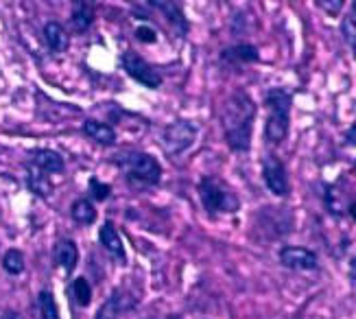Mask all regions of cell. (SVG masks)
<instances>
[{"label": "cell", "instance_id": "cell-1", "mask_svg": "<svg viewBox=\"0 0 356 319\" xmlns=\"http://www.w3.org/2000/svg\"><path fill=\"white\" fill-rule=\"evenodd\" d=\"M254 120H256V103L245 90L232 92L221 110V125L225 142L232 151H245L252 149V136H254Z\"/></svg>", "mask_w": 356, "mask_h": 319}, {"label": "cell", "instance_id": "cell-6", "mask_svg": "<svg viewBox=\"0 0 356 319\" xmlns=\"http://www.w3.org/2000/svg\"><path fill=\"white\" fill-rule=\"evenodd\" d=\"M120 66L125 70L134 81H138L145 88L158 90L162 85V74L156 66H151L145 57H140L134 51H127L120 55Z\"/></svg>", "mask_w": 356, "mask_h": 319}, {"label": "cell", "instance_id": "cell-2", "mask_svg": "<svg viewBox=\"0 0 356 319\" xmlns=\"http://www.w3.org/2000/svg\"><path fill=\"white\" fill-rule=\"evenodd\" d=\"M265 103L269 108V118H267V125H265V138L271 145H280L289 133L293 95L284 88H271L265 97Z\"/></svg>", "mask_w": 356, "mask_h": 319}, {"label": "cell", "instance_id": "cell-4", "mask_svg": "<svg viewBox=\"0 0 356 319\" xmlns=\"http://www.w3.org/2000/svg\"><path fill=\"white\" fill-rule=\"evenodd\" d=\"M114 162L129 179L140 181V184H158L162 177L160 162L143 151H122Z\"/></svg>", "mask_w": 356, "mask_h": 319}, {"label": "cell", "instance_id": "cell-19", "mask_svg": "<svg viewBox=\"0 0 356 319\" xmlns=\"http://www.w3.org/2000/svg\"><path fill=\"white\" fill-rule=\"evenodd\" d=\"M70 217L76 221V223H81V225H90V223H95L97 221V208L92 206L88 199H76L70 208Z\"/></svg>", "mask_w": 356, "mask_h": 319}, {"label": "cell", "instance_id": "cell-7", "mask_svg": "<svg viewBox=\"0 0 356 319\" xmlns=\"http://www.w3.org/2000/svg\"><path fill=\"white\" fill-rule=\"evenodd\" d=\"M262 179H265V186L275 197L291 195V181L286 175V166L277 156H267L262 160Z\"/></svg>", "mask_w": 356, "mask_h": 319}, {"label": "cell", "instance_id": "cell-18", "mask_svg": "<svg viewBox=\"0 0 356 319\" xmlns=\"http://www.w3.org/2000/svg\"><path fill=\"white\" fill-rule=\"evenodd\" d=\"M26 186H29L31 193H35L38 197H49L53 193V184H51L49 175L38 171L35 166L26 171Z\"/></svg>", "mask_w": 356, "mask_h": 319}, {"label": "cell", "instance_id": "cell-22", "mask_svg": "<svg viewBox=\"0 0 356 319\" xmlns=\"http://www.w3.org/2000/svg\"><path fill=\"white\" fill-rule=\"evenodd\" d=\"M70 291H72V297H74L76 304H79V306H88V304L92 302V286H90V282L86 278H76L72 282Z\"/></svg>", "mask_w": 356, "mask_h": 319}, {"label": "cell", "instance_id": "cell-25", "mask_svg": "<svg viewBox=\"0 0 356 319\" xmlns=\"http://www.w3.org/2000/svg\"><path fill=\"white\" fill-rule=\"evenodd\" d=\"M110 193H112V188L107 186L105 181L97 179V177H92V179H90V195L95 197L97 202H105L107 197H110Z\"/></svg>", "mask_w": 356, "mask_h": 319}, {"label": "cell", "instance_id": "cell-29", "mask_svg": "<svg viewBox=\"0 0 356 319\" xmlns=\"http://www.w3.org/2000/svg\"><path fill=\"white\" fill-rule=\"evenodd\" d=\"M348 142H350V145L354 142V127H350V131H348Z\"/></svg>", "mask_w": 356, "mask_h": 319}, {"label": "cell", "instance_id": "cell-16", "mask_svg": "<svg viewBox=\"0 0 356 319\" xmlns=\"http://www.w3.org/2000/svg\"><path fill=\"white\" fill-rule=\"evenodd\" d=\"M70 22L76 33H86L92 22H95V7L90 3H76L70 13Z\"/></svg>", "mask_w": 356, "mask_h": 319}, {"label": "cell", "instance_id": "cell-10", "mask_svg": "<svg viewBox=\"0 0 356 319\" xmlns=\"http://www.w3.org/2000/svg\"><path fill=\"white\" fill-rule=\"evenodd\" d=\"M53 256H55V265L68 273H72L76 263H79V250H76L74 240H70V238H59L55 243Z\"/></svg>", "mask_w": 356, "mask_h": 319}, {"label": "cell", "instance_id": "cell-11", "mask_svg": "<svg viewBox=\"0 0 356 319\" xmlns=\"http://www.w3.org/2000/svg\"><path fill=\"white\" fill-rule=\"evenodd\" d=\"M99 240L101 245L110 252L112 256H116L120 263H125V245H122V238H120V232L114 227V223H103L101 232H99Z\"/></svg>", "mask_w": 356, "mask_h": 319}, {"label": "cell", "instance_id": "cell-23", "mask_svg": "<svg viewBox=\"0 0 356 319\" xmlns=\"http://www.w3.org/2000/svg\"><path fill=\"white\" fill-rule=\"evenodd\" d=\"M118 313H120V295L114 293L103 302V306L99 309L95 319H118Z\"/></svg>", "mask_w": 356, "mask_h": 319}, {"label": "cell", "instance_id": "cell-15", "mask_svg": "<svg viewBox=\"0 0 356 319\" xmlns=\"http://www.w3.org/2000/svg\"><path fill=\"white\" fill-rule=\"evenodd\" d=\"M149 7H158L164 11V18L171 22V26L179 35H186L188 31V22H186V16H184V9L179 3H149Z\"/></svg>", "mask_w": 356, "mask_h": 319}, {"label": "cell", "instance_id": "cell-27", "mask_svg": "<svg viewBox=\"0 0 356 319\" xmlns=\"http://www.w3.org/2000/svg\"><path fill=\"white\" fill-rule=\"evenodd\" d=\"M136 38L149 44V42H156L158 40V33H156V28H151V26H138L136 28Z\"/></svg>", "mask_w": 356, "mask_h": 319}, {"label": "cell", "instance_id": "cell-21", "mask_svg": "<svg viewBox=\"0 0 356 319\" xmlns=\"http://www.w3.org/2000/svg\"><path fill=\"white\" fill-rule=\"evenodd\" d=\"M40 315H42V319H59L55 295L49 291V288H44L40 293Z\"/></svg>", "mask_w": 356, "mask_h": 319}, {"label": "cell", "instance_id": "cell-24", "mask_svg": "<svg viewBox=\"0 0 356 319\" xmlns=\"http://www.w3.org/2000/svg\"><path fill=\"white\" fill-rule=\"evenodd\" d=\"M341 35L348 40L350 49L356 47V11L354 9H350L346 13V18L341 20Z\"/></svg>", "mask_w": 356, "mask_h": 319}, {"label": "cell", "instance_id": "cell-14", "mask_svg": "<svg viewBox=\"0 0 356 319\" xmlns=\"http://www.w3.org/2000/svg\"><path fill=\"white\" fill-rule=\"evenodd\" d=\"M258 49L254 44H238V47H229L221 53V59L227 64H254L258 62Z\"/></svg>", "mask_w": 356, "mask_h": 319}, {"label": "cell", "instance_id": "cell-5", "mask_svg": "<svg viewBox=\"0 0 356 319\" xmlns=\"http://www.w3.org/2000/svg\"><path fill=\"white\" fill-rule=\"evenodd\" d=\"M197 125L193 120H186V118H177L175 123H171L164 133H162V147L168 151L171 156H179L184 154L186 149H191L193 142L197 140Z\"/></svg>", "mask_w": 356, "mask_h": 319}, {"label": "cell", "instance_id": "cell-3", "mask_svg": "<svg viewBox=\"0 0 356 319\" xmlns=\"http://www.w3.org/2000/svg\"><path fill=\"white\" fill-rule=\"evenodd\" d=\"M199 197L210 215H229L238 212L241 199L221 177H204L199 181Z\"/></svg>", "mask_w": 356, "mask_h": 319}, {"label": "cell", "instance_id": "cell-9", "mask_svg": "<svg viewBox=\"0 0 356 319\" xmlns=\"http://www.w3.org/2000/svg\"><path fill=\"white\" fill-rule=\"evenodd\" d=\"M31 162L38 171L46 173V175H57V173H64L66 169V162L61 158L57 151H51V149H35L31 151Z\"/></svg>", "mask_w": 356, "mask_h": 319}, {"label": "cell", "instance_id": "cell-30", "mask_svg": "<svg viewBox=\"0 0 356 319\" xmlns=\"http://www.w3.org/2000/svg\"><path fill=\"white\" fill-rule=\"evenodd\" d=\"M168 319H181V317H177V315H171V317H168Z\"/></svg>", "mask_w": 356, "mask_h": 319}, {"label": "cell", "instance_id": "cell-26", "mask_svg": "<svg viewBox=\"0 0 356 319\" xmlns=\"http://www.w3.org/2000/svg\"><path fill=\"white\" fill-rule=\"evenodd\" d=\"M317 7H321L323 11L328 13V16H339L341 9H343V3H341V0H319Z\"/></svg>", "mask_w": 356, "mask_h": 319}, {"label": "cell", "instance_id": "cell-28", "mask_svg": "<svg viewBox=\"0 0 356 319\" xmlns=\"http://www.w3.org/2000/svg\"><path fill=\"white\" fill-rule=\"evenodd\" d=\"M3 319H22V315L15 313V311H5L3 313Z\"/></svg>", "mask_w": 356, "mask_h": 319}, {"label": "cell", "instance_id": "cell-20", "mask_svg": "<svg viewBox=\"0 0 356 319\" xmlns=\"http://www.w3.org/2000/svg\"><path fill=\"white\" fill-rule=\"evenodd\" d=\"M26 263H24V254L20 250H7L3 254V269L9 273V276H20L24 271Z\"/></svg>", "mask_w": 356, "mask_h": 319}, {"label": "cell", "instance_id": "cell-17", "mask_svg": "<svg viewBox=\"0 0 356 319\" xmlns=\"http://www.w3.org/2000/svg\"><path fill=\"white\" fill-rule=\"evenodd\" d=\"M323 199H326V210L334 217H343L346 208H350L354 204L352 199H346L343 190L337 186H326V190H323Z\"/></svg>", "mask_w": 356, "mask_h": 319}, {"label": "cell", "instance_id": "cell-8", "mask_svg": "<svg viewBox=\"0 0 356 319\" xmlns=\"http://www.w3.org/2000/svg\"><path fill=\"white\" fill-rule=\"evenodd\" d=\"M280 263L286 269L296 271H313L319 267V258L313 250L298 247V245H284L280 250Z\"/></svg>", "mask_w": 356, "mask_h": 319}, {"label": "cell", "instance_id": "cell-13", "mask_svg": "<svg viewBox=\"0 0 356 319\" xmlns=\"http://www.w3.org/2000/svg\"><path fill=\"white\" fill-rule=\"evenodd\" d=\"M83 131H86L88 138H92V140L103 145V147H112L116 142V131L107 123H103V120L88 118L83 123Z\"/></svg>", "mask_w": 356, "mask_h": 319}, {"label": "cell", "instance_id": "cell-12", "mask_svg": "<svg viewBox=\"0 0 356 319\" xmlns=\"http://www.w3.org/2000/svg\"><path fill=\"white\" fill-rule=\"evenodd\" d=\"M44 40H46V44H49V49L53 53H64L70 47V35H68V31L59 22H55V20L44 24Z\"/></svg>", "mask_w": 356, "mask_h": 319}]
</instances>
